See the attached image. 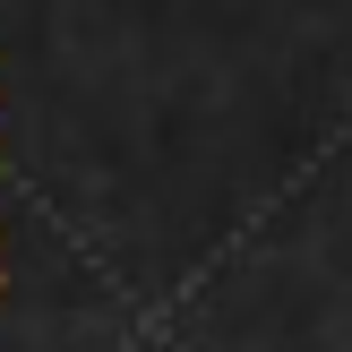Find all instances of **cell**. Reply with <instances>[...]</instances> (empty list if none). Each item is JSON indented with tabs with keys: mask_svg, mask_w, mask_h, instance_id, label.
I'll use <instances>...</instances> for the list:
<instances>
[{
	"mask_svg": "<svg viewBox=\"0 0 352 352\" xmlns=\"http://www.w3.org/2000/svg\"><path fill=\"white\" fill-rule=\"evenodd\" d=\"M0 292H9V267H0Z\"/></svg>",
	"mask_w": 352,
	"mask_h": 352,
	"instance_id": "obj_1",
	"label": "cell"
}]
</instances>
